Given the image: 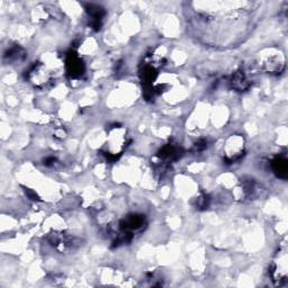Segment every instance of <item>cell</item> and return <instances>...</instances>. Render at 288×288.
Returning <instances> with one entry per match:
<instances>
[{
	"label": "cell",
	"instance_id": "6da1fadb",
	"mask_svg": "<svg viewBox=\"0 0 288 288\" xmlns=\"http://www.w3.org/2000/svg\"><path fill=\"white\" fill-rule=\"evenodd\" d=\"M224 153L225 160L229 163H233L241 159L245 154V140L238 135L230 137L224 148Z\"/></svg>",
	"mask_w": 288,
	"mask_h": 288
},
{
	"label": "cell",
	"instance_id": "30bf717a",
	"mask_svg": "<svg viewBox=\"0 0 288 288\" xmlns=\"http://www.w3.org/2000/svg\"><path fill=\"white\" fill-rule=\"evenodd\" d=\"M24 51L21 50L20 47L15 46L11 47L10 50H8V52L5 54V57H8L9 61H14V60H20L24 57Z\"/></svg>",
	"mask_w": 288,
	"mask_h": 288
},
{
	"label": "cell",
	"instance_id": "7a4b0ae2",
	"mask_svg": "<svg viewBox=\"0 0 288 288\" xmlns=\"http://www.w3.org/2000/svg\"><path fill=\"white\" fill-rule=\"evenodd\" d=\"M286 260L287 256L286 252H279L278 255V261H275L272 265V268H270V275H272L273 281L277 284V285H281L283 282L286 281L287 278V266H286Z\"/></svg>",
	"mask_w": 288,
	"mask_h": 288
},
{
	"label": "cell",
	"instance_id": "8fae6325",
	"mask_svg": "<svg viewBox=\"0 0 288 288\" xmlns=\"http://www.w3.org/2000/svg\"><path fill=\"white\" fill-rule=\"evenodd\" d=\"M210 202H211V198L207 196V195H202V196H199L196 199V206L198 210H204V208H207L210 206Z\"/></svg>",
	"mask_w": 288,
	"mask_h": 288
},
{
	"label": "cell",
	"instance_id": "4fadbf2b",
	"mask_svg": "<svg viewBox=\"0 0 288 288\" xmlns=\"http://www.w3.org/2000/svg\"><path fill=\"white\" fill-rule=\"evenodd\" d=\"M55 163V159L54 158H48L46 160H44V165L45 166H52Z\"/></svg>",
	"mask_w": 288,
	"mask_h": 288
},
{
	"label": "cell",
	"instance_id": "277c9868",
	"mask_svg": "<svg viewBox=\"0 0 288 288\" xmlns=\"http://www.w3.org/2000/svg\"><path fill=\"white\" fill-rule=\"evenodd\" d=\"M145 225V218L143 215L132 214L124 218L119 222V229L123 231V234L132 237V232L139 231Z\"/></svg>",
	"mask_w": 288,
	"mask_h": 288
},
{
	"label": "cell",
	"instance_id": "ba28073f",
	"mask_svg": "<svg viewBox=\"0 0 288 288\" xmlns=\"http://www.w3.org/2000/svg\"><path fill=\"white\" fill-rule=\"evenodd\" d=\"M181 149L179 147H177L175 144H168L166 147H163L160 152L158 153V157L163 161H174L177 160L179 157H181Z\"/></svg>",
	"mask_w": 288,
	"mask_h": 288
},
{
	"label": "cell",
	"instance_id": "5b68a950",
	"mask_svg": "<svg viewBox=\"0 0 288 288\" xmlns=\"http://www.w3.org/2000/svg\"><path fill=\"white\" fill-rule=\"evenodd\" d=\"M28 79L34 83L35 86L42 87L50 82L51 76L42 64H37V65L35 64L29 71Z\"/></svg>",
	"mask_w": 288,
	"mask_h": 288
},
{
	"label": "cell",
	"instance_id": "9c48e42d",
	"mask_svg": "<svg viewBox=\"0 0 288 288\" xmlns=\"http://www.w3.org/2000/svg\"><path fill=\"white\" fill-rule=\"evenodd\" d=\"M272 166H273V170L275 174H276L278 177H281V178H287V170H288V167H287V160L284 157H276L273 160L272 162Z\"/></svg>",
	"mask_w": 288,
	"mask_h": 288
},
{
	"label": "cell",
	"instance_id": "52a82bcc",
	"mask_svg": "<svg viewBox=\"0 0 288 288\" xmlns=\"http://www.w3.org/2000/svg\"><path fill=\"white\" fill-rule=\"evenodd\" d=\"M231 85L238 91H245L250 87V80L243 70H238L231 78Z\"/></svg>",
	"mask_w": 288,
	"mask_h": 288
},
{
	"label": "cell",
	"instance_id": "7c38bea8",
	"mask_svg": "<svg viewBox=\"0 0 288 288\" xmlns=\"http://www.w3.org/2000/svg\"><path fill=\"white\" fill-rule=\"evenodd\" d=\"M207 147V141L206 140H201V141H198L196 144L194 145V150L196 152H201L203 151V150H205Z\"/></svg>",
	"mask_w": 288,
	"mask_h": 288
},
{
	"label": "cell",
	"instance_id": "3957f363",
	"mask_svg": "<svg viewBox=\"0 0 288 288\" xmlns=\"http://www.w3.org/2000/svg\"><path fill=\"white\" fill-rule=\"evenodd\" d=\"M65 66L66 72H68L71 78H80L85 73V63L78 56L76 52L71 51L68 53L65 59Z\"/></svg>",
	"mask_w": 288,
	"mask_h": 288
},
{
	"label": "cell",
	"instance_id": "8992f818",
	"mask_svg": "<svg viewBox=\"0 0 288 288\" xmlns=\"http://www.w3.org/2000/svg\"><path fill=\"white\" fill-rule=\"evenodd\" d=\"M87 11H88V14H89L91 27L96 30H99L101 27V24H103V19L105 16L104 9L101 7L96 6V5H88Z\"/></svg>",
	"mask_w": 288,
	"mask_h": 288
}]
</instances>
